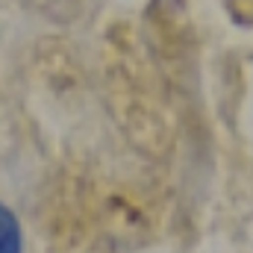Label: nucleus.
<instances>
[{"label": "nucleus", "mask_w": 253, "mask_h": 253, "mask_svg": "<svg viewBox=\"0 0 253 253\" xmlns=\"http://www.w3.org/2000/svg\"><path fill=\"white\" fill-rule=\"evenodd\" d=\"M0 253H24L21 224L3 203H0Z\"/></svg>", "instance_id": "obj_1"}]
</instances>
